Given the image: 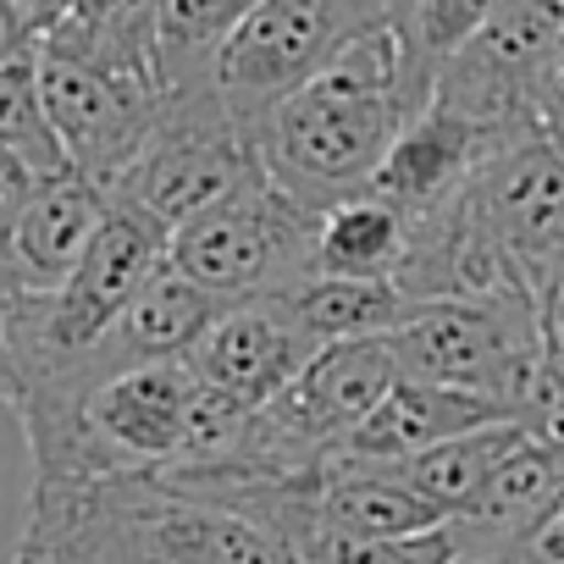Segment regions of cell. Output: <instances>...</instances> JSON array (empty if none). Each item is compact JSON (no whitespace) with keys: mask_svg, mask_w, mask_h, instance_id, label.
Instances as JSON below:
<instances>
[{"mask_svg":"<svg viewBox=\"0 0 564 564\" xmlns=\"http://www.w3.org/2000/svg\"><path fill=\"white\" fill-rule=\"evenodd\" d=\"M432 67L421 62L404 18L366 23L254 128L265 183L305 210H327L360 194L388 155L393 133L432 100Z\"/></svg>","mask_w":564,"mask_h":564,"instance_id":"6da1fadb","label":"cell"},{"mask_svg":"<svg viewBox=\"0 0 564 564\" xmlns=\"http://www.w3.org/2000/svg\"><path fill=\"white\" fill-rule=\"evenodd\" d=\"M12 564H300L260 525L166 487L155 470L106 476L23 503Z\"/></svg>","mask_w":564,"mask_h":564,"instance_id":"7a4b0ae2","label":"cell"},{"mask_svg":"<svg viewBox=\"0 0 564 564\" xmlns=\"http://www.w3.org/2000/svg\"><path fill=\"white\" fill-rule=\"evenodd\" d=\"M311 238H316V210L289 199L265 172L172 227L166 260L205 289L221 305L289 294L311 276Z\"/></svg>","mask_w":564,"mask_h":564,"instance_id":"3957f363","label":"cell"},{"mask_svg":"<svg viewBox=\"0 0 564 564\" xmlns=\"http://www.w3.org/2000/svg\"><path fill=\"white\" fill-rule=\"evenodd\" d=\"M254 172H260L254 133L216 100L210 84H199L155 100V122L106 199H128L172 232L221 194H232L238 183H249Z\"/></svg>","mask_w":564,"mask_h":564,"instance_id":"277c9868","label":"cell"},{"mask_svg":"<svg viewBox=\"0 0 564 564\" xmlns=\"http://www.w3.org/2000/svg\"><path fill=\"white\" fill-rule=\"evenodd\" d=\"M558 34H564V0H498L481 18V29L437 67L432 100L470 117L492 139L542 128L531 111V84Z\"/></svg>","mask_w":564,"mask_h":564,"instance_id":"5b68a950","label":"cell"},{"mask_svg":"<svg viewBox=\"0 0 564 564\" xmlns=\"http://www.w3.org/2000/svg\"><path fill=\"white\" fill-rule=\"evenodd\" d=\"M355 34L338 0H254L210 62L216 100L254 133L271 106L289 100Z\"/></svg>","mask_w":564,"mask_h":564,"instance_id":"8992f818","label":"cell"},{"mask_svg":"<svg viewBox=\"0 0 564 564\" xmlns=\"http://www.w3.org/2000/svg\"><path fill=\"white\" fill-rule=\"evenodd\" d=\"M34 78H40V106L51 117V133L67 166L89 177L100 194H111L155 122V95L56 51L34 56Z\"/></svg>","mask_w":564,"mask_h":564,"instance_id":"52a82bcc","label":"cell"},{"mask_svg":"<svg viewBox=\"0 0 564 564\" xmlns=\"http://www.w3.org/2000/svg\"><path fill=\"white\" fill-rule=\"evenodd\" d=\"M465 205L536 282L564 254V144L542 128L498 139L481 155Z\"/></svg>","mask_w":564,"mask_h":564,"instance_id":"ba28073f","label":"cell"},{"mask_svg":"<svg viewBox=\"0 0 564 564\" xmlns=\"http://www.w3.org/2000/svg\"><path fill=\"white\" fill-rule=\"evenodd\" d=\"M199 377L188 360H155L84 388V421L117 476L128 470H166L183 448V421L194 404Z\"/></svg>","mask_w":564,"mask_h":564,"instance_id":"9c48e42d","label":"cell"},{"mask_svg":"<svg viewBox=\"0 0 564 564\" xmlns=\"http://www.w3.org/2000/svg\"><path fill=\"white\" fill-rule=\"evenodd\" d=\"M322 344L294 322L289 300L282 294H265V300H243V305H227L210 333L188 349V371L216 388L221 399L243 404V410H260L271 393H282L316 355Z\"/></svg>","mask_w":564,"mask_h":564,"instance_id":"30bf717a","label":"cell"},{"mask_svg":"<svg viewBox=\"0 0 564 564\" xmlns=\"http://www.w3.org/2000/svg\"><path fill=\"white\" fill-rule=\"evenodd\" d=\"M492 144H498V139L481 133L470 117H459V111L426 100V106L393 133V144H388V155L377 161V172H371L366 188H371L377 199H388L404 221H421V216L454 205V199L470 188V177H476V166H481V155H487Z\"/></svg>","mask_w":564,"mask_h":564,"instance_id":"8fae6325","label":"cell"},{"mask_svg":"<svg viewBox=\"0 0 564 564\" xmlns=\"http://www.w3.org/2000/svg\"><path fill=\"white\" fill-rule=\"evenodd\" d=\"M106 216V194L67 172H51L34 183L23 216L12 221L7 254H0V300H18V294H56L62 282L78 271L95 227Z\"/></svg>","mask_w":564,"mask_h":564,"instance_id":"7c38bea8","label":"cell"},{"mask_svg":"<svg viewBox=\"0 0 564 564\" xmlns=\"http://www.w3.org/2000/svg\"><path fill=\"white\" fill-rule=\"evenodd\" d=\"M221 311H227L221 300H210L172 260H161L144 289L122 305V316L100 333V344L84 360H73L67 371H78L84 382H100V377H117V371H133V366L188 360V349L210 333V322Z\"/></svg>","mask_w":564,"mask_h":564,"instance_id":"4fadbf2b","label":"cell"},{"mask_svg":"<svg viewBox=\"0 0 564 564\" xmlns=\"http://www.w3.org/2000/svg\"><path fill=\"white\" fill-rule=\"evenodd\" d=\"M564 492V443L520 432V443L492 465V476L481 481L470 514L448 520L459 558H492L503 547H514Z\"/></svg>","mask_w":564,"mask_h":564,"instance_id":"5bb4252c","label":"cell"},{"mask_svg":"<svg viewBox=\"0 0 564 564\" xmlns=\"http://www.w3.org/2000/svg\"><path fill=\"white\" fill-rule=\"evenodd\" d=\"M498 421H509V410L481 399V393H459V388L399 377L382 393V404L344 437L338 454L371 459V465H399V459H410L421 448H437L448 437H465V432H481V426H498Z\"/></svg>","mask_w":564,"mask_h":564,"instance_id":"9a60e30c","label":"cell"},{"mask_svg":"<svg viewBox=\"0 0 564 564\" xmlns=\"http://www.w3.org/2000/svg\"><path fill=\"white\" fill-rule=\"evenodd\" d=\"M316 503H322L327 542H333V536H344V542H371V536H410V531L443 525V514H437L432 503H421L388 465L349 459V454H333V459L322 465Z\"/></svg>","mask_w":564,"mask_h":564,"instance_id":"2e32d148","label":"cell"},{"mask_svg":"<svg viewBox=\"0 0 564 564\" xmlns=\"http://www.w3.org/2000/svg\"><path fill=\"white\" fill-rule=\"evenodd\" d=\"M410 221L377 199L371 188L316 210V238H311V276H355V282H393L404 260Z\"/></svg>","mask_w":564,"mask_h":564,"instance_id":"e0dca14e","label":"cell"},{"mask_svg":"<svg viewBox=\"0 0 564 564\" xmlns=\"http://www.w3.org/2000/svg\"><path fill=\"white\" fill-rule=\"evenodd\" d=\"M520 432H525V426L498 421V426L448 437V443H437V448H421V454H410V459H399V465H388V470H393L421 503H432L443 520H459V514H470V503H476L481 481L492 476V465L520 443Z\"/></svg>","mask_w":564,"mask_h":564,"instance_id":"ac0fdd59","label":"cell"},{"mask_svg":"<svg viewBox=\"0 0 564 564\" xmlns=\"http://www.w3.org/2000/svg\"><path fill=\"white\" fill-rule=\"evenodd\" d=\"M294 322L327 349L349 338H388L415 305L393 282H355V276H305L300 289L282 294Z\"/></svg>","mask_w":564,"mask_h":564,"instance_id":"d6986e66","label":"cell"},{"mask_svg":"<svg viewBox=\"0 0 564 564\" xmlns=\"http://www.w3.org/2000/svg\"><path fill=\"white\" fill-rule=\"evenodd\" d=\"M249 7L254 0H150L161 95L210 84V62H216L221 40L243 23Z\"/></svg>","mask_w":564,"mask_h":564,"instance_id":"ffe728a7","label":"cell"},{"mask_svg":"<svg viewBox=\"0 0 564 564\" xmlns=\"http://www.w3.org/2000/svg\"><path fill=\"white\" fill-rule=\"evenodd\" d=\"M0 150L18 155L34 177H51V172H67V155L51 133V117L40 106V78H34V62H18V67H0Z\"/></svg>","mask_w":564,"mask_h":564,"instance_id":"44dd1931","label":"cell"},{"mask_svg":"<svg viewBox=\"0 0 564 564\" xmlns=\"http://www.w3.org/2000/svg\"><path fill=\"white\" fill-rule=\"evenodd\" d=\"M498 7V0H404V29H410V40H415V51H421V62L437 73L476 29H481V18Z\"/></svg>","mask_w":564,"mask_h":564,"instance_id":"7402d4cb","label":"cell"},{"mask_svg":"<svg viewBox=\"0 0 564 564\" xmlns=\"http://www.w3.org/2000/svg\"><path fill=\"white\" fill-rule=\"evenodd\" d=\"M322 564H459V542L448 520L432 531H410V536H371V542L333 536Z\"/></svg>","mask_w":564,"mask_h":564,"instance_id":"603a6c76","label":"cell"},{"mask_svg":"<svg viewBox=\"0 0 564 564\" xmlns=\"http://www.w3.org/2000/svg\"><path fill=\"white\" fill-rule=\"evenodd\" d=\"M531 322H536V355L547 377L564 388V254L531 282Z\"/></svg>","mask_w":564,"mask_h":564,"instance_id":"cb8c5ba5","label":"cell"},{"mask_svg":"<svg viewBox=\"0 0 564 564\" xmlns=\"http://www.w3.org/2000/svg\"><path fill=\"white\" fill-rule=\"evenodd\" d=\"M531 111H536V122H542V133H564V34H558V45L547 51V62L536 67V84H531Z\"/></svg>","mask_w":564,"mask_h":564,"instance_id":"d4e9b609","label":"cell"},{"mask_svg":"<svg viewBox=\"0 0 564 564\" xmlns=\"http://www.w3.org/2000/svg\"><path fill=\"white\" fill-rule=\"evenodd\" d=\"M34 172L18 161V155H7L0 150V254H7V238H12V221L23 216V205H29V194H34Z\"/></svg>","mask_w":564,"mask_h":564,"instance_id":"484cf974","label":"cell"},{"mask_svg":"<svg viewBox=\"0 0 564 564\" xmlns=\"http://www.w3.org/2000/svg\"><path fill=\"white\" fill-rule=\"evenodd\" d=\"M12 7H18V12L34 23V34L45 40V34H51V29H56V23H62L73 7H78V0H12Z\"/></svg>","mask_w":564,"mask_h":564,"instance_id":"4316f807","label":"cell"},{"mask_svg":"<svg viewBox=\"0 0 564 564\" xmlns=\"http://www.w3.org/2000/svg\"><path fill=\"white\" fill-rule=\"evenodd\" d=\"M338 12L349 18V29H366V23L399 18V12H404V0H338Z\"/></svg>","mask_w":564,"mask_h":564,"instance_id":"83f0119b","label":"cell"},{"mask_svg":"<svg viewBox=\"0 0 564 564\" xmlns=\"http://www.w3.org/2000/svg\"><path fill=\"white\" fill-rule=\"evenodd\" d=\"M18 393H23V382H18V366H12V355H7V333H0V404H18Z\"/></svg>","mask_w":564,"mask_h":564,"instance_id":"f1b7e54d","label":"cell"},{"mask_svg":"<svg viewBox=\"0 0 564 564\" xmlns=\"http://www.w3.org/2000/svg\"><path fill=\"white\" fill-rule=\"evenodd\" d=\"M558 144H564V133H558Z\"/></svg>","mask_w":564,"mask_h":564,"instance_id":"f546056e","label":"cell"},{"mask_svg":"<svg viewBox=\"0 0 564 564\" xmlns=\"http://www.w3.org/2000/svg\"><path fill=\"white\" fill-rule=\"evenodd\" d=\"M459 564H465V558H459Z\"/></svg>","mask_w":564,"mask_h":564,"instance_id":"4dcf8cb0","label":"cell"}]
</instances>
